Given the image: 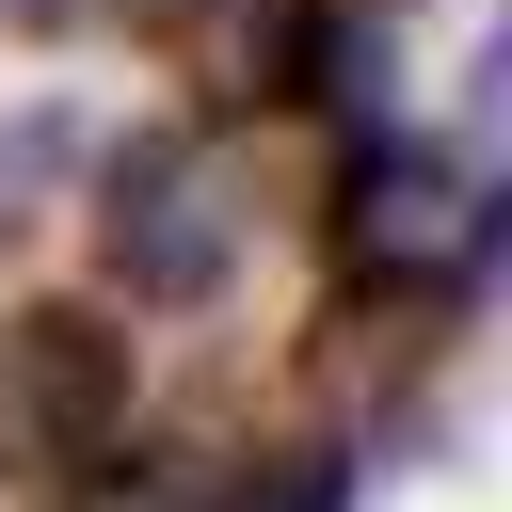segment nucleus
<instances>
[{"instance_id": "nucleus-7", "label": "nucleus", "mask_w": 512, "mask_h": 512, "mask_svg": "<svg viewBox=\"0 0 512 512\" xmlns=\"http://www.w3.org/2000/svg\"><path fill=\"white\" fill-rule=\"evenodd\" d=\"M208 512H352V464H336V448H256Z\"/></svg>"}, {"instance_id": "nucleus-8", "label": "nucleus", "mask_w": 512, "mask_h": 512, "mask_svg": "<svg viewBox=\"0 0 512 512\" xmlns=\"http://www.w3.org/2000/svg\"><path fill=\"white\" fill-rule=\"evenodd\" d=\"M48 160H64V128H48V112H0V240L32 224V192H48Z\"/></svg>"}, {"instance_id": "nucleus-5", "label": "nucleus", "mask_w": 512, "mask_h": 512, "mask_svg": "<svg viewBox=\"0 0 512 512\" xmlns=\"http://www.w3.org/2000/svg\"><path fill=\"white\" fill-rule=\"evenodd\" d=\"M448 320H464V288H352V304L320 320V352H304V368H320V400H400V384L432 368V336H448Z\"/></svg>"}, {"instance_id": "nucleus-10", "label": "nucleus", "mask_w": 512, "mask_h": 512, "mask_svg": "<svg viewBox=\"0 0 512 512\" xmlns=\"http://www.w3.org/2000/svg\"><path fill=\"white\" fill-rule=\"evenodd\" d=\"M0 512H16V496H0Z\"/></svg>"}, {"instance_id": "nucleus-6", "label": "nucleus", "mask_w": 512, "mask_h": 512, "mask_svg": "<svg viewBox=\"0 0 512 512\" xmlns=\"http://www.w3.org/2000/svg\"><path fill=\"white\" fill-rule=\"evenodd\" d=\"M64 512H208V464L160 448V432H112V448L64 480Z\"/></svg>"}, {"instance_id": "nucleus-9", "label": "nucleus", "mask_w": 512, "mask_h": 512, "mask_svg": "<svg viewBox=\"0 0 512 512\" xmlns=\"http://www.w3.org/2000/svg\"><path fill=\"white\" fill-rule=\"evenodd\" d=\"M0 16H16V32H48V48H64V32H128V16H144V0H0Z\"/></svg>"}, {"instance_id": "nucleus-1", "label": "nucleus", "mask_w": 512, "mask_h": 512, "mask_svg": "<svg viewBox=\"0 0 512 512\" xmlns=\"http://www.w3.org/2000/svg\"><path fill=\"white\" fill-rule=\"evenodd\" d=\"M96 256L128 304H208L240 272V160L208 128H144L96 160Z\"/></svg>"}, {"instance_id": "nucleus-2", "label": "nucleus", "mask_w": 512, "mask_h": 512, "mask_svg": "<svg viewBox=\"0 0 512 512\" xmlns=\"http://www.w3.org/2000/svg\"><path fill=\"white\" fill-rule=\"evenodd\" d=\"M336 256H352V288H464V256H480V176L432 160V144H368L352 192H336Z\"/></svg>"}, {"instance_id": "nucleus-4", "label": "nucleus", "mask_w": 512, "mask_h": 512, "mask_svg": "<svg viewBox=\"0 0 512 512\" xmlns=\"http://www.w3.org/2000/svg\"><path fill=\"white\" fill-rule=\"evenodd\" d=\"M176 64H192V96H224V112H288V96L336 80V16H320V0H208V16L176 32Z\"/></svg>"}, {"instance_id": "nucleus-3", "label": "nucleus", "mask_w": 512, "mask_h": 512, "mask_svg": "<svg viewBox=\"0 0 512 512\" xmlns=\"http://www.w3.org/2000/svg\"><path fill=\"white\" fill-rule=\"evenodd\" d=\"M0 432L48 464H96L128 432V336L96 304H16L0 320Z\"/></svg>"}]
</instances>
